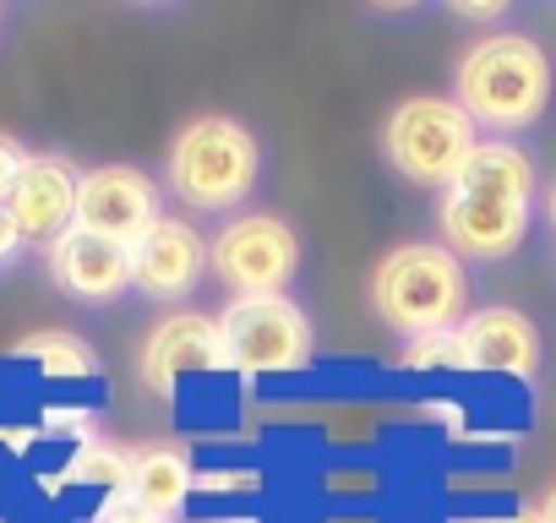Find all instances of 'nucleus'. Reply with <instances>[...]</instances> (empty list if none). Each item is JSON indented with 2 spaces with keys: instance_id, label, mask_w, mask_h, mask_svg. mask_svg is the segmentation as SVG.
<instances>
[{
  "instance_id": "nucleus-22",
  "label": "nucleus",
  "mask_w": 556,
  "mask_h": 523,
  "mask_svg": "<svg viewBox=\"0 0 556 523\" xmlns=\"http://www.w3.org/2000/svg\"><path fill=\"white\" fill-rule=\"evenodd\" d=\"M534 523H556V490L540 501V512H534Z\"/></svg>"
},
{
  "instance_id": "nucleus-2",
  "label": "nucleus",
  "mask_w": 556,
  "mask_h": 523,
  "mask_svg": "<svg viewBox=\"0 0 556 523\" xmlns=\"http://www.w3.org/2000/svg\"><path fill=\"white\" fill-rule=\"evenodd\" d=\"M371 306L404 339L458 328V311H464V268H458V256L447 245H431V240L393 245L382 256L377 279H371Z\"/></svg>"
},
{
  "instance_id": "nucleus-12",
  "label": "nucleus",
  "mask_w": 556,
  "mask_h": 523,
  "mask_svg": "<svg viewBox=\"0 0 556 523\" xmlns=\"http://www.w3.org/2000/svg\"><path fill=\"white\" fill-rule=\"evenodd\" d=\"M224 339H218V322L197 317V311H175L164 317L148 344H142V382L153 393H169L186 371H224Z\"/></svg>"
},
{
  "instance_id": "nucleus-18",
  "label": "nucleus",
  "mask_w": 556,
  "mask_h": 523,
  "mask_svg": "<svg viewBox=\"0 0 556 523\" xmlns=\"http://www.w3.org/2000/svg\"><path fill=\"white\" fill-rule=\"evenodd\" d=\"M404 366H409V371H437V366H458V371H464V339H458V328L409 339V344H404Z\"/></svg>"
},
{
  "instance_id": "nucleus-5",
  "label": "nucleus",
  "mask_w": 556,
  "mask_h": 523,
  "mask_svg": "<svg viewBox=\"0 0 556 523\" xmlns=\"http://www.w3.org/2000/svg\"><path fill=\"white\" fill-rule=\"evenodd\" d=\"M224 360L240 377H285L312 366V322L290 295H235L218 311Z\"/></svg>"
},
{
  "instance_id": "nucleus-1",
  "label": "nucleus",
  "mask_w": 556,
  "mask_h": 523,
  "mask_svg": "<svg viewBox=\"0 0 556 523\" xmlns=\"http://www.w3.org/2000/svg\"><path fill=\"white\" fill-rule=\"evenodd\" d=\"M551 104V61L523 34H491L458 61V110L491 131H523Z\"/></svg>"
},
{
  "instance_id": "nucleus-11",
  "label": "nucleus",
  "mask_w": 556,
  "mask_h": 523,
  "mask_svg": "<svg viewBox=\"0 0 556 523\" xmlns=\"http://www.w3.org/2000/svg\"><path fill=\"white\" fill-rule=\"evenodd\" d=\"M50 279L72 301H115L131 290V245L72 224L66 234L50 240Z\"/></svg>"
},
{
  "instance_id": "nucleus-3",
  "label": "nucleus",
  "mask_w": 556,
  "mask_h": 523,
  "mask_svg": "<svg viewBox=\"0 0 556 523\" xmlns=\"http://www.w3.org/2000/svg\"><path fill=\"white\" fill-rule=\"evenodd\" d=\"M256 164H262V153L240 120L197 115L180 126V137L169 148V191L197 213H224L251 196Z\"/></svg>"
},
{
  "instance_id": "nucleus-8",
  "label": "nucleus",
  "mask_w": 556,
  "mask_h": 523,
  "mask_svg": "<svg viewBox=\"0 0 556 523\" xmlns=\"http://www.w3.org/2000/svg\"><path fill=\"white\" fill-rule=\"evenodd\" d=\"M437 224H442V240H447L453 256L496 262V256H513L523 245L529 202H502V196H475V191L447 186L442 207H437Z\"/></svg>"
},
{
  "instance_id": "nucleus-23",
  "label": "nucleus",
  "mask_w": 556,
  "mask_h": 523,
  "mask_svg": "<svg viewBox=\"0 0 556 523\" xmlns=\"http://www.w3.org/2000/svg\"><path fill=\"white\" fill-rule=\"evenodd\" d=\"M545 207H551V224H556V186H551V202Z\"/></svg>"
},
{
  "instance_id": "nucleus-7",
  "label": "nucleus",
  "mask_w": 556,
  "mask_h": 523,
  "mask_svg": "<svg viewBox=\"0 0 556 523\" xmlns=\"http://www.w3.org/2000/svg\"><path fill=\"white\" fill-rule=\"evenodd\" d=\"M159 218H164L159 213V186L131 164H99L77 186V224L104 234V240L137 245Z\"/></svg>"
},
{
  "instance_id": "nucleus-20",
  "label": "nucleus",
  "mask_w": 556,
  "mask_h": 523,
  "mask_svg": "<svg viewBox=\"0 0 556 523\" xmlns=\"http://www.w3.org/2000/svg\"><path fill=\"white\" fill-rule=\"evenodd\" d=\"M99 523H159V518H148V512H137L131 501H121V496H110V507L99 512Z\"/></svg>"
},
{
  "instance_id": "nucleus-9",
  "label": "nucleus",
  "mask_w": 556,
  "mask_h": 523,
  "mask_svg": "<svg viewBox=\"0 0 556 523\" xmlns=\"http://www.w3.org/2000/svg\"><path fill=\"white\" fill-rule=\"evenodd\" d=\"M77 186L83 175L61 158V153H28L23 175L7 191V207L23 240H55L77 224Z\"/></svg>"
},
{
  "instance_id": "nucleus-6",
  "label": "nucleus",
  "mask_w": 556,
  "mask_h": 523,
  "mask_svg": "<svg viewBox=\"0 0 556 523\" xmlns=\"http://www.w3.org/2000/svg\"><path fill=\"white\" fill-rule=\"evenodd\" d=\"M207 262L235 295H285V284L301 268V240L285 218L245 213V218H229L213 234Z\"/></svg>"
},
{
  "instance_id": "nucleus-4",
  "label": "nucleus",
  "mask_w": 556,
  "mask_h": 523,
  "mask_svg": "<svg viewBox=\"0 0 556 523\" xmlns=\"http://www.w3.org/2000/svg\"><path fill=\"white\" fill-rule=\"evenodd\" d=\"M480 148V126L458 110V99H404L382 126L388 164L415 186H453L464 158Z\"/></svg>"
},
{
  "instance_id": "nucleus-16",
  "label": "nucleus",
  "mask_w": 556,
  "mask_h": 523,
  "mask_svg": "<svg viewBox=\"0 0 556 523\" xmlns=\"http://www.w3.org/2000/svg\"><path fill=\"white\" fill-rule=\"evenodd\" d=\"M17 355H28L45 377H93L99 371L93 349L77 333H34V339L17 344Z\"/></svg>"
},
{
  "instance_id": "nucleus-15",
  "label": "nucleus",
  "mask_w": 556,
  "mask_h": 523,
  "mask_svg": "<svg viewBox=\"0 0 556 523\" xmlns=\"http://www.w3.org/2000/svg\"><path fill=\"white\" fill-rule=\"evenodd\" d=\"M453 186H458V191H475V196L529 202V196H534V164H529V153H523L518 142H480V148L464 158V169H458Z\"/></svg>"
},
{
  "instance_id": "nucleus-10",
  "label": "nucleus",
  "mask_w": 556,
  "mask_h": 523,
  "mask_svg": "<svg viewBox=\"0 0 556 523\" xmlns=\"http://www.w3.org/2000/svg\"><path fill=\"white\" fill-rule=\"evenodd\" d=\"M207 273V240L180 224V218H159L137 245H131V290H142L148 301H186Z\"/></svg>"
},
{
  "instance_id": "nucleus-17",
  "label": "nucleus",
  "mask_w": 556,
  "mask_h": 523,
  "mask_svg": "<svg viewBox=\"0 0 556 523\" xmlns=\"http://www.w3.org/2000/svg\"><path fill=\"white\" fill-rule=\"evenodd\" d=\"M126 474H131V452L121 447H104V442H83V452L72 458L66 480H88V485H104L110 496L126 490Z\"/></svg>"
},
{
  "instance_id": "nucleus-21",
  "label": "nucleus",
  "mask_w": 556,
  "mask_h": 523,
  "mask_svg": "<svg viewBox=\"0 0 556 523\" xmlns=\"http://www.w3.org/2000/svg\"><path fill=\"white\" fill-rule=\"evenodd\" d=\"M17 245H23V234H17V224H12V213L0 207V262H12L17 256Z\"/></svg>"
},
{
  "instance_id": "nucleus-19",
  "label": "nucleus",
  "mask_w": 556,
  "mask_h": 523,
  "mask_svg": "<svg viewBox=\"0 0 556 523\" xmlns=\"http://www.w3.org/2000/svg\"><path fill=\"white\" fill-rule=\"evenodd\" d=\"M23 164H28V153H23L17 142H7V137H0V202H7V191H12V180L23 175Z\"/></svg>"
},
{
  "instance_id": "nucleus-13",
  "label": "nucleus",
  "mask_w": 556,
  "mask_h": 523,
  "mask_svg": "<svg viewBox=\"0 0 556 523\" xmlns=\"http://www.w3.org/2000/svg\"><path fill=\"white\" fill-rule=\"evenodd\" d=\"M464 339V371H502V377H534L540 371V333L523 311L491 306L475 311L469 322H458Z\"/></svg>"
},
{
  "instance_id": "nucleus-14",
  "label": "nucleus",
  "mask_w": 556,
  "mask_h": 523,
  "mask_svg": "<svg viewBox=\"0 0 556 523\" xmlns=\"http://www.w3.org/2000/svg\"><path fill=\"white\" fill-rule=\"evenodd\" d=\"M191 490H197V474H191V452L186 447H137L121 501H131L137 512L169 523L186 507Z\"/></svg>"
}]
</instances>
